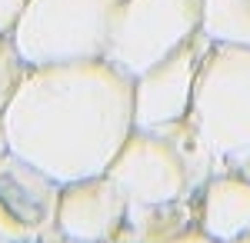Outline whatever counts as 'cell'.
Masks as SVG:
<instances>
[{
  "mask_svg": "<svg viewBox=\"0 0 250 243\" xmlns=\"http://www.w3.org/2000/svg\"><path fill=\"white\" fill-rule=\"evenodd\" d=\"M7 147L57 183L107 173L134 133V77L114 60L27 67L3 110Z\"/></svg>",
  "mask_w": 250,
  "mask_h": 243,
  "instance_id": "obj_1",
  "label": "cell"
},
{
  "mask_svg": "<svg viewBox=\"0 0 250 243\" xmlns=\"http://www.w3.org/2000/svg\"><path fill=\"white\" fill-rule=\"evenodd\" d=\"M107 173L127 197V243H150L197 223L200 190L217 170L190 123H177L134 127Z\"/></svg>",
  "mask_w": 250,
  "mask_h": 243,
  "instance_id": "obj_2",
  "label": "cell"
},
{
  "mask_svg": "<svg viewBox=\"0 0 250 243\" xmlns=\"http://www.w3.org/2000/svg\"><path fill=\"white\" fill-rule=\"evenodd\" d=\"M187 123L213 170H240L250 157V47H207Z\"/></svg>",
  "mask_w": 250,
  "mask_h": 243,
  "instance_id": "obj_3",
  "label": "cell"
},
{
  "mask_svg": "<svg viewBox=\"0 0 250 243\" xmlns=\"http://www.w3.org/2000/svg\"><path fill=\"white\" fill-rule=\"evenodd\" d=\"M120 0H27L10 30L27 67L97 60L110 50Z\"/></svg>",
  "mask_w": 250,
  "mask_h": 243,
  "instance_id": "obj_4",
  "label": "cell"
},
{
  "mask_svg": "<svg viewBox=\"0 0 250 243\" xmlns=\"http://www.w3.org/2000/svg\"><path fill=\"white\" fill-rule=\"evenodd\" d=\"M200 34H204L200 0H120L107 60L137 77L147 67H154L157 60L187 47Z\"/></svg>",
  "mask_w": 250,
  "mask_h": 243,
  "instance_id": "obj_5",
  "label": "cell"
},
{
  "mask_svg": "<svg viewBox=\"0 0 250 243\" xmlns=\"http://www.w3.org/2000/svg\"><path fill=\"white\" fill-rule=\"evenodd\" d=\"M60 183L27 163L14 150L0 153V237L10 243H40L57 237Z\"/></svg>",
  "mask_w": 250,
  "mask_h": 243,
  "instance_id": "obj_6",
  "label": "cell"
},
{
  "mask_svg": "<svg viewBox=\"0 0 250 243\" xmlns=\"http://www.w3.org/2000/svg\"><path fill=\"white\" fill-rule=\"evenodd\" d=\"M210 40L200 37L180 47L177 54L157 60L144 74L134 77V123L144 130L177 127L187 123L193 107V87L200 74V60L207 54Z\"/></svg>",
  "mask_w": 250,
  "mask_h": 243,
  "instance_id": "obj_7",
  "label": "cell"
},
{
  "mask_svg": "<svg viewBox=\"0 0 250 243\" xmlns=\"http://www.w3.org/2000/svg\"><path fill=\"white\" fill-rule=\"evenodd\" d=\"M127 197L110 173L60 183L57 237L74 243H127Z\"/></svg>",
  "mask_w": 250,
  "mask_h": 243,
  "instance_id": "obj_8",
  "label": "cell"
},
{
  "mask_svg": "<svg viewBox=\"0 0 250 243\" xmlns=\"http://www.w3.org/2000/svg\"><path fill=\"white\" fill-rule=\"evenodd\" d=\"M197 226L217 243L250 233V177L240 170H217L207 177L197 203Z\"/></svg>",
  "mask_w": 250,
  "mask_h": 243,
  "instance_id": "obj_9",
  "label": "cell"
},
{
  "mask_svg": "<svg viewBox=\"0 0 250 243\" xmlns=\"http://www.w3.org/2000/svg\"><path fill=\"white\" fill-rule=\"evenodd\" d=\"M204 3V37L210 43L250 47V0H200Z\"/></svg>",
  "mask_w": 250,
  "mask_h": 243,
  "instance_id": "obj_10",
  "label": "cell"
},
{
  "mask_svg": "<svg viewBox=\"0 0 250 243\" xmlns=\"http://www.w3.org/2000/svg\"><path fill=\"white\" fill-rule=\"evenodd\" d=\"M23 74H27V63L20 60L17 47H14V40H10V34H0V113L7 110L10 97L17 94Z\"/></svg>",
  "mask_w": 250,
  "mask_h": 243,
  "instance_id": "obj_11",
  "label": "cell"
},
{
  "mask_svg": "<svg viewBox=\"0 0 250 243\" xmlns=\"http://www.w3.org/2000/svg\"><path fill=\"white\" fill-rule=\"evenodd\" d=\"M150 243H217L213 237H207L200 226H184V230H177V233H167V237H160V240H150Z\"/></svg>",
  "mask_w": 250,
  "mask_h": 243,
  "instance_id": "obj_12",
  "label": "cell"
},
{
  "mask_svg": "<svg viewBox=\"0 0 250 243\" xmlns=\"http://www.w3.org/2000/svg\"><path fill=\"white\" fill-rule=\"evenodd\" d=\"M23 7H27V0H0V34L14 30V23L20 20Z\"/></svg>",
  "mask_w": 250,
  "mask_h": 243,
  "instance_id": "obj_13",
  "label": "cell"
},
{
  "mask_svg": "<svg viewBox=\"0 0 250 243\" xmlns=\"http://www.w3.org/2000/svg\"><path fill=\"white\" fill-rule=\"evenodd\" d=\"M7 127H3V113H0V153H7Z\"/></svg>",
  "mask_w": 250,
  "mask_h": 243,
  "instance_id": "obj_14",
  "label": "cell"
},
{
  "mask_svg": "<svg viewBox=\"0 0 250 243\" xmlns=\"http://www.w3.org/2000/svg\"><path fill=\"white\" fill-rule=\"evenodd\" d=\"M40 243H74V240H63V237H47V240H40Z\"/></svg>",
  "mask_w": 250,
  "mask_h": 243,
  "instance_id": "obj_15",
  "label": "cell"
},
{
  "mask_svg": "<svg viewBox=\"0 0 250 243\" xmlns=\"http://www.w3.org/2000/svg\"><path fill=\"white\" fill-rule=\"evenodd\" d=\"M240 173H244V177H250V157L244 160V163H240Z\"/></svg>",
  "mask_w": 250,
  "mask_h": 243,
  "instance_id": "obj_16",
  "label": "cell"
},
{
  "mask_svg": "<svg viewBox=\"0 0 250 243\" xmlns=\"http://www.w3.org/2000/svg\"><path fill=\"white\" fill-rule=\"evenodd\" d=\"M230 243H250V233H247V237H240V240H230Z\"/></svg>",
  "mask_w": 250,
  "mask_h": 243,
  "instance_id": "obj_17",
  "label": "cell"
},
{
  "mask_svg": "<svg viewBox=\"0 0 250 243\" xmlns=\"http://www.w3.org/2000/svg\"><path fill=\"white\" fill-rule=\"evenodd\" d=\"M0 243H10V240H3V237H0Z\"/></svg>",
  "mask_w": 250,
  "mask_h": 243,
  "instance_id": "obj_18",
  "label": "cell"
}]
</instances>
